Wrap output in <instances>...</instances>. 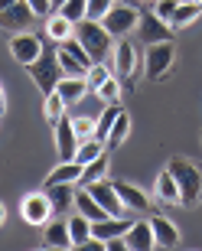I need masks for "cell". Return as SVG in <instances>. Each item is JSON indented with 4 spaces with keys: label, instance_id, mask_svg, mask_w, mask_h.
<instances>
[{
    "label": "cell",
    "instance_id": "obj_40",
    "mask_svg": "<svg viewBox=\"0 0 202 251\" xmlns=\"http://www.w3.org/2000/svg\"><path fill=\"white\" fill-rule=\"evenodd\" d=\"M3 219H7V209H3V202H0V225H3Z\"/></svg>",
    "mask_w": 202,
    "mask_h": 251
},
{
    "label": "cell",
    "instance_id": "obj_9",
    "mask_svg": "<svg viewBox=\"0 0 202 251\" xmlns=\"http://www.w3.org/2000/svg\"><path fill=\"white\" fill-rule=\"evenodd\" d=\"M33 20H36V13L29 10L26 0H17L7 10H0V26L7 29V33H26L33 26Z\"/></svg>",
    "mask_w": 202,
    "mask_h": 251
},
{
    "label": "cell",
    "instance_id": "obj_29",
    "mask_svg": "<svg viewBox=\"0 0 202 251\" xmlns=\"http://www.w3.org/2000/svg\"><path fill=\"white\" fill-rule=\"evenodd\" d=\"M127 134H130V114L121 111L114 127H111V134H108V140H104V147H121V144L127 140Z\"/></svg>",
    "mask_w": 202,
    "mask_h": 251
},
{
    "label": "cell",
    "instance_id": "obj_39",
    "mask_svg": "<svg viewBox=\"0 0 202 251\" xmlns=\"http://www.w3.org/2000/svg\"><path fill=\"white\" fill-rule=\"evenodd\" d=\"M10 3H17V0H0V10H7Z\"/></svg>",
    "mask_w": 202,
    "mask_h": 251
},
{
    "label": "cell",
    "instance_id": "obj_25",
    "mask_svg": "<svg viewBox=\"0 0 202 251\" xmlns=\"http://www.w3.org/2000/svg\"><path fill=\"white\" fill-rule=\"evenodd\" d=\"M65 222H69V235H72V248H85V242L92 238V222H88L82 212H75L72 219H65Z\"/></svg>",
    "mask_w": 202,
    "mask_h": 251
},
{
    "label": "cell",
    "instance_id": "obj_1",
    "mask_svg": "<svg viewBox=\"0 0 202 251\" xmlns=\"http://www.w3.org/2000/svg\"><path fill=\"white\" fill-rule=\"evenodd\" d=\"M75 36H78V43L85 46V52L92 56V62H108L111 52H114V43H118V39L104 29V23H98V20L75 23Z\"/></svg>",
    "mask_w": 202,
    "mask_h": 251
},
{
    "label": "cell",
    "instance_id": "obj_34",
    "mask_svg": "<svg viewBox=\"0 0 202 251\" xmlns=\"http://www.w3.org/2000/svg\"><path fill=\"white\" fill-rule=\"evenodd\" d=\"M72 124H75V134H78L82 140L95 134V118L92 114H78V118H72Z\"/></svg>",
    "mask_w": 202,
    "mask_h": 251
},
{
    "label": "cell",
    "instance_id": "obj_27",
    "mask_svg": "<svg viewBox=\"0 0 202 251\" xmlns=\"http://www.w3.org/2000/svg\"><path fill=\"white\" fill-rule=\"evenodd\" d=\"M104 150H108V147H104V140H98V137L92 134V137H85L82 144H78V150H75V160L85 167V163H92L95 157H101Z\"/></svg>",
    "mask_w": 202,
    "mask_h": 251
},
{
    "label": "cell",
    "instance_id": "obj_2",
    "mask_svg": "<svg viewBox=\"0 0 202 251\" xmlns=\"http://www.w3.org/2000/svg\"><path fill=\"white\" fill-rule=\"evenodd\" d=\"M166 170L173 173L176 186H179V205H199V199H202V170L186 157H173L166 163Z\"/></svg>",
    "mask_w": 202,
    "mask_h": 251
},
{
    "label": "cell",
    "instance_id": "obj_32",
    "mask_svg": "<svg viewBox=\"0 0 202 251\" xmlns=\"http://www.w3.org/2000/svg\"><path fill=\"white\" fill-rule=\"evenodd\" d=\"M95 95H98V98H101L104 104H114V101H121V78H118V75H111V78H108L104 85H101V88H98Z\"/></svg>",
    "mask_w": 202,
    "mask_h": 251
},
{
    "label": "cell",
    "instance_id": "obj_11",
    "mask_svg": "<svg viewBox=\"0 0 202 251\" xmlns=\"http://www.w3.org/2000/svg\"><path fill=\"white\" fill-rule=\"evenodd\" d=\"M20 215H23V222H29V225L49 222V215H55V212H52V202H49L46 189H43V193H29L26 199H23V205H20Z\"/></svg>",
    "mask_w": 202,
    "mask_h": 251
},
{
    "label": "cell",
    "instance_id": "obj_3",
    "mask_svg": "<svg viewBox=\"0 0 202 251\" xmlns=\"http://www.w3.org/2000/svg\"><path fill=\"white\" fill-rule=\"evenodd\" d=\"M108 65H111V72L118 75L127 88H134V82L144 75V59L137 56V49H134L130 39H118V43H114V52H111Z\"/></svg>",
    "mask_w": 202,
    "mask_h": 251
},
{
    "label": "cell",
    "instance_id": "obj_33",
    "mask_svg": "<svg viewBox=\"0 0 202 251\" xmlns=\"http://www.w3.org/2000/svg\"><path fill=\"white\" fill-rule=\"evenodd\" d=\"M114 3H118V0H88V20H98V23H101Z\"/></svg>",
    "mask_w": 202,
    "mask_h": 251
},
{
    "label": "cell",
    "instance_id": "obj_19",
    "mask_svg": "<svg viewBox=\"0 0 202 251\" xmlns=\"http://www.w3.org/2000/svg\"><path fill=\"white\" fill-rule=\"evenodd\" d=\"M69 36H75V23L69 17H62L59 10L49 13V20H46V39H52V43H65Z\"/></svg>",
    "mask_w": 202,
    "mask_h": 251
},
{
    "label": "cell",
    "instance_id": "obj_37",
    "mask_svg": "<svg viewBox=\"0 0 202 251\" xmlns=\"http://www.w3.org/2000/svg\"><path fill=\"white\" fill-rule=\"evenodd\" d=\"M118 3H127V7H140L144 0H118Z\"/></svg>",
    "mask_w": 202,
    "mask_h": 251
},
{
    "label": "cell",
    "instance_id": "obj_4",
    "mask_svg": "<svg viewBox=\"0 0 202 251\" xmlns=\"http://www.w3.org/2000/svg\"><path fill=\"white\" fill-rule=\"evenodd\" d=\"M26 72H29L33 85H36L43 95L55 92V88H59V82L65 78V72H62V65H59V56H55V52H43V56H39L33 65H26Z\"/></svg>",
    "mask_w": 202,
    "mask_h": 251
},
{
    "label": "cell",
    "instance_id": "obj_15",
    "mask_svg": "<svg viewBox=\"0 0 202 251\" xmlns=\"http://www.w3.org/2000/svg\"><path fill=\"white\" fill-rule=\"evenodd\" d=\"M114 189H118L124 209H130V212H147V209H150L147 193H144V189H137L134 183H124V179H118V183H114Z\"/></svg>",
    "mask_w": 202,
    "mask_h": 251
},
{
    "label": "cell",
    "instance_id": "obj_21",
    "mask_svg": "<svg viewBox=\"0 0 202 251\" xmlns=\"http://www.w3.org/2000/svg\"><path fill=\"white\" fill-rule=\"evenodd\" d=\"M43 245L46 248H72V235H69V222H46L43 228Z\"/></svg>",
    "mask_w": 202,
    "mask_h": 251
},
{
    "label": "cell",
    "instance_id": "obj_6",
    "mask_svg": "<svg viewBox=\"0 0 202 251\" xmlns=\"http://www.w3.org/2000/svg\"><path fill=\"white\" fill-rule=\"evenodd\" d=\"M104 23V29H108L114 39H124L127 33H134L140 23V10L137 7H127V3H114V7L108 10V17L101 20Z\"/></svg>",
    "mask_w": 202,
    "mask_h": 251
},
{
    "label": "cell",
    "instance_id": "obj_36",
    "mask_svg": "<svg viewBox=\"0 0 202 251\" xmlns=\"http://www.w3.org/2000/svg\"><path fill=\"white\" fill-rule=\"evenodd\" d=\"M29 10L36 13V17H46V13H52V0H26Z\"/></svg>",
    "mask_w": 202,
    "mask_h": 251
},
{
    "label": "cell",
    "instance_id": "obj_22",
    "mask_svg": "<svg viewBox=\"0 0 202 251\" xmlns=\"http://www.w3.org/2000/svg\"><path fill=\"white\" fill-rule=\"evenodd\" d=\"M82 163L78 160H59V167L46 176V186H55V183H78L82 179Z\"/></svg>",
    "mask_w": 202,
    "mask_h": 251
},
{
    "label": "cell",
    "instance_id": "obj_31",
    "mask_svg": "<svg viewBox=\"0 0 202 251\" xmlns=\"http://www.w3.org/2000/svg\"><path fill=\"white\" fill-rule=\"evenodd\" d=\"M59 13L69 17L72 23H82V20H88V0H65L59 7Z\"/></svg>",
    "mask_w": 202,
    "mask_h": 251
},
{
    "label": "cell",
    "instance_id": "obj_5",
    "mask_svg": "<svg viewBox=\"0 0 202 251\" xmlns=\"http://www.w3.org/2000/svg\"><path fill=\"white\" fill-rule=\"evenodd\" d=\"M173 62H176L173 39L153 43V46H147V52H144V75H147L150 82H160V78H166V72L173 69Z\"/></svg>",
    "mask_w": 202,
    "mask_h": 251
},
{
    "label": "cell",
    "instance_id": "obj_30",
    "mask_svg": "<svg viewBox=\"0 0 202 251\" xmlns=\"http://www.w3.org/2000/svg\"><path fill=\"white\" fill-rule=\"evenodd\" d=\"M111 65L108 62H92V69H88V72H85V82H88V92H98L101 85L108 82L111 78Z\"/></svg>",
    "mask_w": 202,
    "mask_h": 251
},
{
    "label": "cell",
    "instance_id": "obj_41",
    "mask_svg": "<svg viewBox=\"0 0 202 251\" xmlns=\"http://www.w3.org/2000/svg\"><path fill=\"white\" fill-rule=\"evenodd\" d=\"M62 3H65V0H52V10H59V7H62Z\"/></svg>",
    "mask_w": 202,
    "mask_h": 251
},
{
    "label": "cell",
    "instance_id": "obj_10",
    "mask_svg": "<svg viewBox=\"0 0 202 251\" xmlns=\"http://www.w3.org/2000/svg\"><path fill=\"white\" fill-rule=\"evenodd\" d=\"M137 33H140V39H144V46H153V43L173 39V26H170L163 17H156V13H140Z\"/></svg>",
    "mask_w": 202,
    "mask_h": 251
},
{
    "label": "cell",
    "instance_id": "obj_20",
    "mask_svg": "<svg viewBox=\"0 0 202 251\" xmlns=\"http://www.w3.org/2000/svg\"><path fill=\"white\" fill-rule=\"evenodd\" d=\"M153 196H156L163 205H179V186H176V179H173V173H170V170H163V173L156 176Z\"/></svg>",
    "mask_w": 202,
    "mask_h": 251
},
{
    "label": "cell",
    "instance_id": "obj_38",
    "mask_svg": "<svg viewBox=\"0 0 202 251\" xmlns=\"http://www.w3.org/2000/svg\"><path fill=\"white\" fill-rule=\"evenodd\" d=\"M7 111V101H3V88H0V114Z\"/></svg>",
    "mask_w": 202,
    "mask_h": 251
},
{
    "label": "cell",
    "instance_id": "obj_17",
    "mask_svg": "<svg viewBox=\"0 0 202 251\" xmlns=\"http://www.w3.org/2000/svg\"><path fill=\"white\" fill-rule=\"evenodd\" d=\"M49 193V202H52V212L55 215H65L69 205H75V183H55V186H43Z\"/></svg>",
    "mask_w": 202,
    "mask_h": 251
},
{
    "label": "cell",
    "instance_id": "obj_42",
    "mask_svg": "<svg viewBox=\"0 0 202 251\" xmlns=\"http://www.w3.org/2000/svg\"><path fill=\"white\" fill-rule=\"evenodd\" d=\"M196 3H202V0H196Z\"/></svg>",
    "mask_w": 202,
    "mask_h": 251
},
{
    "label": "cell",
    "instance_id": "obj_24",
    "mask_svg": "<svg viewBox=\"0 0 202 251\" xmlns=\"http://www.w3.org/2000/svg\"><path fill=\"white\" fill-rule=\"evenodd\" d=\"M121 111H124V108H121V101L104 104V111L95 118V137H98V140H108V134H111V127H114V121H118Z\"/></svg>",
    "mask_w": 202,
    "mask_h": 251
},
{
    "label": "cell",
    "instance_id": "obj_8",
    "mask_svg": "<svg viewBox=\"0 0 202 251\" xmlns=\"http://www.w3.org/2000/svg\"><path fill=\"white\" fill-rule=\"evenodd\" d=\"M52 130H55V150H59V160H75V150H78L82 137L75 134L72 118H69V114H62V118L52 124Z\"/></svg>",
    "mask_w": 202,
    "mask_h": 251
},
{
    "label": "cell",
    "instance_id": "obj_35",
    "mask_svg": "<svg viewBox=\"0 0 202 251\" xmlns=\"http://www.w3.org/2000/svg\"><path fill=\"white\" fill-rule=\"evenodd\" d=\"M176 7H179V0H153V13H156V17H163L166 23L173 20Z\"/></svg>",
    "mask_w": 202,
    "mask_h": 251
},
{
    "label": "cell",
    "instance_id": "obj_28",
    "mask_svg": "<svg viewBox=\"0 0 202 251\" xmlns=\"http://www.w3.org/2000/svg\"><path fill=\"white\" fill-rule=\"evenodd\" d=\"M108 176V157L101 153V157H95L92 163H85V170H82V186H92V183H98V179H104Z\"/></svg>",
    "mask_w": 202,
    "mask_h": 251
},
{
    "label": "cell",
    "instance_id": "obj_16",
    "mask_svg": "<svg viewBox=\"0 0 202 251\" xmlns=\"http://www.w3.org/2000/svg\"><path fill=\"white\" fill-rule=\"evenodd\" d=\"M75 212H82L88 222H104V219H114V215H108V209H104V205H98V199H95L88 189H78V193H75Z\"/></svg>",
    "mask_w": 202,
    "mask_h": 251
},
{
    "label": "cell",
    "instance_id": "obj_26",
    "mask_svg": "<svg viewBox=\"0 0 202 251\" xmlns=\"http://www.w3.org/2000/svg\"><path fill=\"white\" fill-rule=\"evenodd\" d=\"M69 111V104H65V98L59 92H49V95H43V118H46L49 124H55L62 114Z\"/></svg>",
    "mask_w": 202,
    "mask_h": 251
},
{
    "label": "cell",
    "instance_id": "obj_14",
    "mask_svg": "<svg viewBox=\"0 0 202 251\" xmlns=\"http://www.w3.org/2000/svg\"><path fill=\"white\" fill-rule=\"evenodd\" d=\"M150 228H153L156 248H176V245H179V228H176L166 215H150Z\"/></svg>",
    "mask_w": 202,
    "mask_h": 251
},
{
    "label": "cell",
    "instance_id": "obj_18",
    "mask_svg": "<svg viewBox=\"0 0 202 251\" xmlns=\"http://www.w3.org/2000/svg\"><path fill=\"white\" fill-rule=\"evenodd\" d=\"M55 92L62 95L65 104L72 108V104H78V101L85 98V95H88V82H85L82 75H65L62 82H59V88H55Z\"/></svg>",
    "mask_w": 202,
    "mask_h": 251
},
{
    "label": "cell",
    "instance_id": "obj_7",
    "mask_svg": "<svg viewBox=\"0 0 202 251\" xmlns=\"http://www.w3.org/2000/svg\"><path fill=\"white\" fill-rule=\"evenodd\" d=\"M46 49H43V39L36 36V33H13V39H10V56L17 59L20 65H33L39 56H43Z\"/></svg>",
    "mask_w": 202,
    "mask_h": 251
},
{
    "label": "cell",
    "instance_id": "obj_23",
    "mask_svg": "<svg viewBox=\"0 0 202 251\" xmlns=\"http://www.w3.org/2000/svg\"><path fill=\"white\" fill-rule=\"evenodd\" d=\"M202 17V3H196V0H179V7H176V13H173V20H170V26L173 29H186L189 23H196V20Z\"/></svg>",
    "mask_w": 202,
    "mask_h": 251
},
{
    "label": "cell",
    "instance_id": "obj_13",
    "mask_svg": "<svg viewBox=\"0 0 202 251\" xmlns=\"http://www.w3.org/2000/svg\"><path fill=\"white\" fill-rule=\"evenodd\" d=\"M147 248H156L150 219L147 222H134L127 232H124V251H147Z\"/></svg>",
    "mask_w": 202,
    "mask_h": 251
},
{
    "label": "cell",
    "instance_id": "obj_12",
    "mask_svg": "<svg viewBox=\"0 0 202 251\" xmlns=\"http://www.w3.org/2000/svg\"><path fill=\"white\" fill-rule=\"evenodd\" d=\"M85 189L98 199V205H104V209H108V215H114V219H118V215L124 212V202H121V196H118V189H114V183L98 179V183H92V186H85Z\"/></svg>",
    "mask_w": 202,
    "mask_h": 251
}]
</instances>
